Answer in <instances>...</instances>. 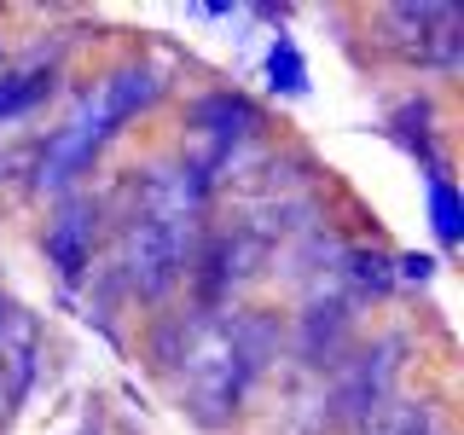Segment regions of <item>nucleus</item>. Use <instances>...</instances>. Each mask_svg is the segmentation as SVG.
Listing matches in <instances>:
<instances>
[{
	"label": "nucleus",
	"instance_id": "9",
	"mask_svg": "<svg viewBox=\"0 0 464 435\" xmlns=\"http://www.w3.org/2000/svg\"><path fill=\"white\" fill-rule=\"evenodd\" d=\"M47 93H53V70H29V76H0V122L24 116L29 105H41Z\"/></svg>",
	"mask_w": 464,
	"mask_h": 435
},
{
	"label": "nucleus",
	"instance_id": "5",
	"mask_svg": "<svg viewBox=\"0 0 464 435\" xmlns=\"http://www.w3.org/2000/svg\"><path fill=\"white\" fill-rule=\"evenodd\" d=\"M192 128L209 140V157H203V163L215 169V163H227V157H232V145H244L261 128V111L244 93H209V99H198V105H192Z\"/></svg>",
	"mask_w": 464,
	"mask_h": 435
},
{
	"label": "nucleus",
	"instance_id": "10",
	"mask_svg": "<svg viewBox=\"0 0 464 435\" xmlns=\"http://www.w3.org/2000/svg\"><path fill=\"white\" fill-rule=\"evenodd\" d=\"M267 76H273V93H308V64H302V53H296V41L279 35L273 41V53H267Z\"/></svg>",
	"mask_w": 464,
	"mask_h": 435
},
{
	"label": "nucleus",
	"instance_id": "7",
	"mask_svg": "<svg viewBox=\"0 0 464 435\" xmlns=\"http://www.w3.org/2000/svg\"><path fill=\"white\" fill-rule=\"evenodd\" d=\"M256 261H261V238L250 227L209 238V250H203V261H198V267H203V296H209V302L232 296L244 279H256Z\"/></svg>",
	"mask_w": 464,
	"mask_h": 435
},
{
	"label": "nucleus",
	"instance_id": "3",
	"mask_svg": "<svg viewBox=\"0 0 464 435\" xmlns=\"http://www.w3.org/2000/svg\"><path fill=\"white\" fill-rule=\"evenodd\" d=\"M157 93H163V82H157V70L140 64V58H134V64H116L111 76H99L93 87H87V99L70 111V122L58 128L47 145H41V157H35V186H41V192L70 186V180H76V174L116 140V128H122L128 116H140Z\"/></svg>",
	"mask_w": 464,
	"mask_h": 435
},
{
	"label": "nucleus",
	"instance_id": "13",
	"mask_svg": "<svg viewBox=\"0 0 464 435\" xmlns=\"http://www.w3.org/2000/svg\"><path fill=\"white\" fill-rule=\"evenodd\" d=\"M435 273V261L430 256H401V279H412V285H424Z\"/></svg>",
	"mask_w": 464,
	"mask_h": 435
},
{
	"label": "nucleus",
	"instance_id": "8",
	"mask_svg": "<svg viewBox=\"0 0 464 435\" xmlns=\"http://www.w3.org/2000/svg\"><path fill=\"white\" fill-rule=\"evenodd\" d=\"M348 319H354V314H348V302H314V308L302 314V354H308L314 366L337 354V343H343Z\"/></svg>",
	"mask_w": 464,
	"mask_h": 435
},
{
	"label": "nucleus",
	"instance_id": "6",
	"mask_svg": "<svg viewBox=\"0 0 464 435\" xmlns=\"http://www.w3.org/2000/svg\"><path fill=\"white\" fill-rule=\"evenodd\" d=\"M395 354H401V337H389V343H377L372 354H360V366L343 372V383H337V418H372L377 406H383L389 377H395V366H401Z\"/></svg>",
	"mask_w": 464,
	"mask_h": 435
},
{
	"label": "nucleus",
	"instance_id": "12",
	"mask_svg": "<svg viewBox=\"0 0 464 435\" xmlns=\"http://www.w3.org/2000/svg\"><path fill=\"white\" fill-rule=\"evenodd\" d=\"M343 267H348V279L360 290H372V296H383V290L395 285V261L383 250H343Z\"/></svg>",
	"mask_w": 464,
	"mask_h": 435
},
{
	"label": "nucleus",
	"instance_id": "4",
	"mask_svg": "<svg viewBox=\"0 0 464 435\" xmlns=\"http://www.w3.org/2000/svg\"><path fill=\"white\" fill-rule=\"evenodd\" d=\"M93 232H99V203L93 198H70L64 209H58V221L41 232V250H47V261L58 267L64 285L87 279V267H93Z\"/></svg>",
	"mask_w": 464,
	"mask_h": 435
},
{
	"label": "nucleus",
	"instance_id": "2",
	"mask_svg": "<svg viewBox=\"0 0 464 435\" xmlns=\"http://www.w3.org/2000/svg\"><path fill=\"white\" fill-rule=\"evenodd\" d=\"M174 354L163 366L174 372V401L186 406V418H198L203 430H221L238 412L250 377L261 360L273 354V319L261 314H198L174 325Z\"/></svg>",
	"mask_w": 464,
	"mask_h": 435
},
{
	"label": "nucleus",
	"instance_id": "1",
	"mask_svg": "<svg viewBox=\"0 0 464 435\" xmlns=\"http://www.w3.org/2000/svg\"><path fill=\"white\" fill-rule=\"evenodd\" d=\"M209 180L215 174L198 157L163 163L140 180L128 215L116 221V279L128 296L163 302L180 285V273L192 267L203 209H209Z\"/></svg>",
	"mask_w": 464,
	"mask_h": 435
},
{
	"label": "nucleus",
	"instance_id": "11",
	"mask_svg": "<svg viewBox=\"0 0 464 435\" xmlns=\"http://www.w3.org/2000/svg\"><path fill=\"white\" fill-rule=\"evenodd\" d=\"M430 215H435L441 244H459L464 238V203H459V186L447 180V174H435V180H430Z\"/></svg>",
	"mask_w": 464,
	"mask_h": 435
}]
</instances>
